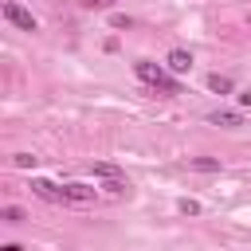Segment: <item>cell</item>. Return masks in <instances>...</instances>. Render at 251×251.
I'll list each match as a JSON object with an SVG mask.
<instances>
[{"label": "cell", "mask_w": 251, "mask_h": 251, "mask_svg": "<svg viewBox=\"0 0 251 251\" xmlns=\"http://www.w3.org/2000/svg\"><path fill=\"white\" fill-rule=\"evenodd\" d=\"M0 220H4V224H20V220H24V212H20V208H4V212H0Z\"/></svg>", "instance_id": "obj_12"}, {"label": "cell", "mask_w": 251, "mask_h": 251, "mask_svg": "<svg viewBox=\"0 0 251 251\" xmlns=\"http://www.w3.org/2000/svg\"><path fill=\"white\" fill-rule=\"evenodd\" d=\"M208 86H212L216 94H227V90H231V78H227V75H212V78H208Z\"/></svg>", "instance_id": "obj_8"}, {"label": "cell", "mask_w": 251, "mask_h": 251, "mask_svg": "<svg viewBox=\"0 0 251 251\" xmlns=\"http://www.w3.org/2000/svg\"><path fill=\"white\" fill-rule=\"evenodd\" d=\"M94 176H102V180H114V176H122V169H118V165H94Z\"/></svg>", "instance_id": "obj_9"}, {"label": "cell", "mask_w": 251, "mask_h": 251, "mask_svg": "<svg viewBox=\"0 0 251 251\" xmlns=\"http://www.w3.org/2000/svg\"><path fill=\"white\" fill-rule=\"evenodd\" d=\"M239 102H243V106H251V90H243V94H239Z\"/></svg>", "instance_id": "obj_16"}, {"label": "cell", "mask_w": 251, "mask_h": 251, "mask_svg": "<svg viewBox=\"0 0 251 251\" xmlns=\"http://www.w3.org/2000/svg\"><path fill=\"white\" fill-rule=\"evenodd\" d=\"M82 4H86V8H110L114 0H82Z\"/></svg>", "instance_id": "obj_14"}, {"label": "cell", "mask_w": 251, "mask_h": 251, "mask_svg": "<svg viewBox=\"0 0 251 251\" xmlns=\"http://www.w3.org/2000/svg\"><path fill=\"white\" fill-rule=\"evenodd\" d=\"M133 71H137V78L141 82H149L153 90H165V94H176L180 86H176V78H169L157 63H149V59H141V63H133Z\"/></svg>", "instance_id": "obj_1"}, {"label": "cell", "mask_w": 251, "mask_h": 251, "mask_svg": "<svg viewBox=\"0 0 251 251\" xmlns=\"http://www.w3.org/2000/svg\"><path fill=\"white\" fill-rule=\"evenodd\" d=\"M63 200L86 204V200H94V188H90V184H63Z\"/></svg>", "instance_id": "obj_3"}, {"label": "cell", "mask_w": 251, "mask_h": 251, "mask_svg": "<svg viewBox=\"0 0 251 251\" xmlns=\"http://www.w3.org/2000/svg\"><path fill=\"white\" fill-rule=\"evenodd\" d=\"M188 169H196V173H220V161L216 157H188Z\"/></svg>", "instance_id": "obj_7"}, {"label": "cell", "mask_w": 251, "mask_h": 251, "mask_svg": "<svg viewBox=\"0 0 251 251\" xmlns=\"http://www.w3.org/2000/svg\"><path fill=\"white\" fill-rule=\"evenodd\" d=\"M4 20H8V24H16L20 31H35V16H31L27 8H20L16 0H8V4H4Z\"/></svg>", "instance_id": "obj_2"}, {"label": "cell", "mask_w": 251, "mask_h": 251, "mask_svg": "<svg viewBox=\"0 0 251 251\" xmlns=\"http://www.w3.org/2000/svg\"><path fill=\"white\" fill-rule=\"evenodd\" d=\"M12 165H16V169H31V165H35V157H31V153H16V157H12Z\"/></svg>", "instance_id": "obj_11"}, {"label": "cell", "mask_w": 251, "mask_h": 251, "mask_svg": "<svg viewBox=\"0 0 251 251\" xmlns=\"http://www.w3.org/2000/svg\"><path fill=\"white\" fill-rule=\"evenodd\" d=\"M212 126H227V129H235V126H243V118L235 114V110H216L212 118H208Z\"/></svg>", "instance_id": "obj_6"}, {"label": "cell", "mask_w": 251, "mask_h": 251, "mask_svg": "<svg viewBox=\"0 0 251 251\" xmlns=\"http://www.w3.org/2000/svg\"><path fill=\"white\" fill-rule=\"evenodd\" d=\"M126 188H129V184H126L122 176H114V180H106V192H110V196H122Z\"/></svg>", "instance_id": "obj_10"}, {"label": "cell", "mask_w": 251, "mask_h": 251, "mask_svg": "<svg viewBox=\"0 0 251 251\" xmlns=\"http://www.w3.org/2000/svg\"><path fill=\"white\" fill-rule=\"evenodd\" d=\"M0 251H24V247H20V243H4Z\"/></svg>", "instance_id": "obj_15"}, {"label": "cell", "mask_w": 251, "mask_h": 251, "mask_svg": "<svg viewBox=\"0 0 251 251\" xmlns=\"http://www.w3.org/2000/svg\"><path fill=\"white\" fill-rule=\"evenodd\" d=\"M188 67H192V55H188L184 47H176V51H169V71H173V75H184Z\"/></svg>", "instance_id": "obj_5"}, {"label": "cell", "mask_w": 251, "mask_h": 251, "mask_svg": "<svg viewBox=\"0 0 251 251\" xmlns=\"http://www.w3.org/2000/svg\"><path fill=\"white\" fill-rule=\"evenodd\" d=\"M247 24H251V16H247Z\"/></svg>", "instance_id": "obj_17"}, {"label": "cell", "mask_w": 251, "mask_h": 251, "mask_svg": "<svg viewBox=\"0 0 251 251\" xmlns=\"http://www.w3.org/2000/svg\"><path fill=\"white\" fill-rule=\"evenodd\" d=\"M31 192H35L39 200H63V188H59V184H51V180H39V176L31 180Z\"/></svg>", "instance_id": "obj_4"}, {"label": "cell", "mask_w": 251, "mask_h": 251, "mask_svg": "<svg viewBox=\"0 0 251 251\" xmlns=\"http://www.w3.org/2000/svg\"><path fill=\"white\" fill-rule=\"evenodd\" d=\"M176 208H180V212H184V216H200V204H196V200H180V204H176Z\"/></svg>", "instance_id": "obj_13"}]
</instances>
